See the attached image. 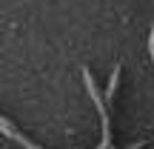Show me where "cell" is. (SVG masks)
<instances>
[{
    "label": "cell",
    "instance_id": "2",
    "mask_svg": "<svg viewBox=\"0 0 154 149\" xmlns=\"http://www.w3.org/2000/svg\"><path fill=\"white\" fill-rule=\"evenodd\" d=\"M0 132H3V135H9V138H11V141H17V144H23L26 149H40L37 144H32V141H29L23 132H17V129H14V123H9L3 115H0Z\"/></svg>",
    "mask_w": 154,
    "mask_h": 149
},
{
    "label": "cell",
    "instance_id": "1",
    "mask_svg": "<svg viewBox=\"0 0 154 149\" xmlns=\"http://www.w3.org/2000/svg\"><path fill=\"white\" fill-rule=\"evenodd\" d=\"M83 80H86V89H88V95H91V100H94V106H97V112H100V121H103V141H100V146H109L111 144V129H109V106H106V100H103V95H100V89H97V83H94V77L88 69H83Z\"/></svg>",
    "mask_w": 154,
    "mask_h": 149
},
{
    "label": "cell",
    "instance_id": "4",
    "mask_svg": "<svg viewBox=\"0 0 154 149\" xmlns=\"http://www.w3.org/2000/svg\"><path fill=\"white\" fill-rule=\"evenodd\" d=\"M149 52H151V63H154V26H151V34H149Z\"/></svg>",
    "mask_w": 154,
    "mask_h": 149
},
{
    "label": "cell",
    "instance_id": "3",
    "mask_svg": "<svg viewBox=\"0 0 154 149\" xmlns=\"http://www.w3.org/2000/svg\"><path fill=\"white\" fill-rule=\"evenodd\" d=\"M120 72H123V66H120V63H117V66H114V72H111V77H109V89H106V103H109V100L111 98H114V92H117V83H120Z\"/></svg>",
    "mask_w": 154,
    "mask_h": 149
}]
</instances>
